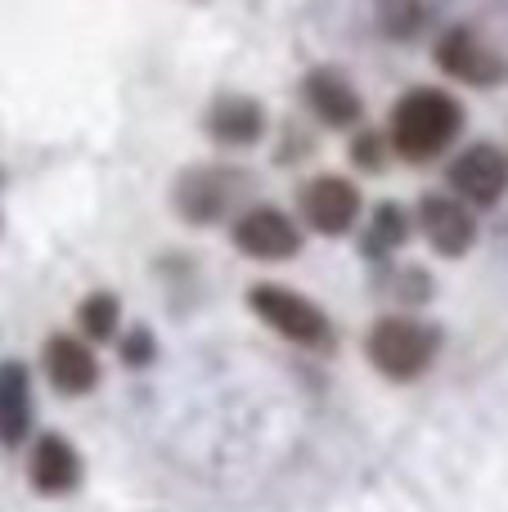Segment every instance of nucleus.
<instances>
[{"label": "nucleus", "mask_w": 508, "mask_h": 512, "mask_svg": "<svg viewBox=\"0 0 508 512\" xmlns=\"http://www.w3.org/2000/svg\"><path fill=\"white\" fill-rule=\"evenodd\" d=\"M234 248L257 261H284L302 248V234L279 207H252L234 221Z\"/></svg>", "instance_id": "obj_5"}, {"label": "nucleus", "mask_w": 508, "mask_h": 512, "mask_svg": "<svg viewBox=\"0 0 508 512\" xmlns=\"http://www.w3.org/2000/svg\"><path fill=\"white\" fill-rule=\"evenodd\" d=\"M252 310H257L279 337H288V342H297V346H324L329 342V319H324V310L315 306V301H306L302 292H293V288L261 283V288H252Z\"/></svg>", "instance_id": "obj_3"}, {"label": "nucleus", "mask_w": 508, "mask_h": 512, "mask_svg": "<svg viewBox=\"0 0 508 512\" xmlns=\"http://www.w3.org/2000/svg\"><path fill=\"white\" fill-rule=\"evenodd\" d=\"M369 360H374V369L383 378H396V382L419 378L437 360V328L405 315L378 319L374 333H369Z\"/></svg>", "instance_id": "obj_2"}, {"label": "nucleus", "mask_w": 508, "mask_h": 512, "mask_svg": "<svg viewBox=\"0 0 508 512\" xmlns=\"http://www.w3.org/2000/svg\"><path fill=\"white\" fill-rule=\"evenodd\" d=\"M437 63L450 72V77L459 81H477V86H486V81H500V59H495L491 50H486L482 41H477L473 32H446V41L437 45Z\"/></svg>", "instance_id": "obj_9"}, {"label": "nucleus", "mask_w": 508, "mask_h": 512, "mask_svg": "<svg viewBox=\"0 0 508 512\" xmlns=\"http://www.w3.org/2000/svg\"><path fill=\"white\" fill-rule=\"evenodd\" d=\"M302 216L320 234H347L360 216V194L342 176H315L302 189Z\"/></svg>", "instance_id": "obj_6"}, {"label": "nucleus", "mask_w": 508, "mask_h": 512, "mask_svg": "<svg viewBox=\"0 0 508 512\" xmlns=\"http://www.w3.org/2000/svg\"><path fill=\"white\" fill-rule=\"evenodd\" d=\"M419 221H423V234L432 239V248L446 256H464L477 239V221L459 198H423Z\"/></svg>", "instance_id": "obj_7"}, {"label": "nucleus", "mask_w": 508, "mask_h": 512, "mask_svg": "<svg viewBox=\"0 0 508 512\" xmlns=\"http://www.w3.org/2000/svg\"><path fill=\"white\" fill-rule=\"evenodd\" d=\"M81 477V459L77 450H72L63 436H41L32 450V486L41 490V495H63V490H72Z\"/></svg>", "instance_id": "obj_10"}, {"label": "nucleus", "mask_w": 508, "mask_h": 512, "mask_svg": "<svg viewBox=\"0 0 508 512\" xmlns=\"http://www.w3.org/2000/svg\"><path fill=\"white\" fill-rule=\"evenodd\" d=\"M266 131V117H261V104L252 99H225L212 113V135L225 144H252Z\"/></svg>", "instance_id": "obj_13"}, {"label": "nucleus", "mask_w": 508, "mask_h": 512, "mask_svg": "<svg viewBox=\"0 0 508 512\" xmlns=\"http://www.w3.org/2000/svg\"><path fill=\"white\" fill-rule=\"evenodd\" d=\"M81 328H86L90 337H113L117 328V301L108 297V292H95V297L81 301Z\"/></svg>", "instance_id": "obj_14"}, {"label": "nucleus", "mask_w": 508, "mask_h": 512, "mask_svg": "<svg viewBox=\"0 0 508 512\" xmlns=\"http://www.w3.org/2000/svg\"><path fill=\"white\" fill-rule=\"evenodd\" d=\"M306 104L329 126H351L360 117V95L342 72H324V68L311 72V77H306Z\"/></svg>", "instance_id": "obj_11"}, {"label": "nucleus", "mask_w": 508, "mask_h": 512, "mask_svg": "<svg viewBox=\"0 0 508 512\" xmlns=\"http://www.w3.org/2000/svg\"><path fill=\"white\" fill-rule=\"evenodd\" d=\"M450 189H455L459 203H473V207L500 203L508 189V153L495 149V144L464 149L455 158V167H450Z\"/></svg>", "instance_id": "obj_4"}, {"label": "nucleus", "mask_w": 508, "mask_h": 512, "mask_svg": "<svg viewBox=\"0 0 508 512\" xmlns=\"http://www.w3.org/2000/svg\"><path fill=\"white\" fill-rule=\"evenodd\" d=\"M464 126L459 104L446 90H410L401 104L392 108V149L405 162H428L441 149H450V140Z\"/></svg>", "instance_id": "obj_1"}, {"label": "nucleus", "mask_w": 508, "mask_h": 512, "mask_svg": "<svg viewBox=\"0 0 508 512\" xmlns=\"http://www.w3.org/2000/svg\"><path fill=\"white\" fill-rule=\"evenodd\" d=\"M45 373H50V382L63 396H81V391H90L99 378L95 355H90V346L77 342V337H50V346H45Z\"/></svg>", "instance_id": "obj_8"}, {"label": "nucleus", "mask_w": 508, "mask_h": 512, "mask_svg": "<svg viewBox=\"0 0 508 512\" xmlns=\"http://www.w3.org/2000/svg\"><path fill=\"white\" fill-rule=\"evenodd\" d=\"M32 427V387L23 364H0V445H23Z\"/></svg>", "instance_id": "obj_12"}, {"label": "nucleus", "mask_w": 508, "mask_h": 512, "mask_svg": "<svg viewBox=\"0 0 508 512\" xmlns=\"http://www.w3.org/2000/svg\"><path fill=\"white\" fill-rule=\"evenodd\" d=\"M405 239V212H396V207H383L374 221V243L378 248H392V243Z\"/></svg>", "instance_id": "obj_15"}]
</instances>
